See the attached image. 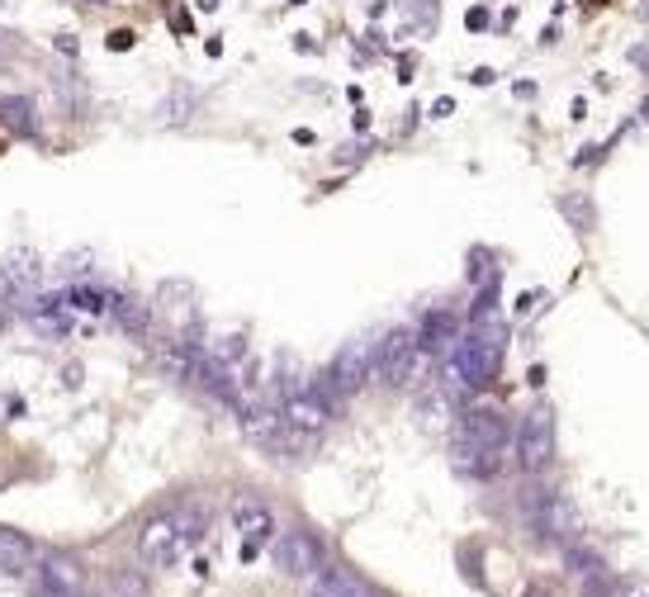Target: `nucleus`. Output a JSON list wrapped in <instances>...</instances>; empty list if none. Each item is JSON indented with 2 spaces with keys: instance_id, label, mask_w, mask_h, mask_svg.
I'll use <instances>...</instances> for the list:
<instances>
[{
  "instance_id": "obj_1",
  "label": "nucleus",
  "mask_w": 649,
  "mask_h": 597,
  "mask_svg": "<svg viewBox=\"0 0 649 597\" xmlns=\"http://www.w3.org/2000/svg\"><path fill=\"white\" fill-rule=\"evenodd\" d=\"M199 536H204V512L199 508L157 512V517L142 521L138 555H142V565H153V569H176L185 559V550L199 546Z\"/></svg>"
},
{
  "instance_id": "obj_2",
  "label": "nucleus",
  "mask_w": 649,
  "mask_h": 597,
  "mask_svg": "<svg viewBox=\"0 0 649 597\" xmlns=\"http://www.w3.org/2000/svg\"><path fill=\"white\" fill-rule=\"evenodd\" d=\"M426 370V351L417 342L413 327H394L389 337L375 346V375L389 389H403V384H417V375Z\"/></svg>"
},
{
  "instance_id": "obj_3",
  "label": "nucleus",
  "mask_w": 649,
  "mask_h": 597,
  "mask_svg": "<svg viewBox=\"0 0 649 597\" xmlns=\"http://www.w3.org/2000/svg\"><path fill=\"white\" fill-rule=\"evenodd\" d=\"M550 460H554V413L550 408H535L517 427V464L527 474H541V470H550Z\"/></svg>"
},
{
  "instance_id": "obj_4",
  "label": "nucleus",
  "mask_w": 649,
  "mask_h": 597,
  "mask_svg": "<svg viewBox=\"0 0 649 597\" xmlns=\"http://www.w3.org/2000/svg\"><path fill=\"white\" fill-rule=\"evenodd\" d=\"M370 380H375V346L365 337H351L327 365V389H337V394H361Z\"/></svg>"
},
{
  "instance_id": "obj_5",
  "label": "nucleus",
  "mask_w": 649,
  "mask_h": 597,
  "mask_svg": "<svg viewBox=\"0 0 649 597\" xmlns=\"http://www.w3.org/2000/svg\"><path fill=\"white\" fill-rule=\"evenodd\" d=\"M281 413H285V427H289V432H299V437H318V432H327V422H332L327 389H318V384L289 389V399H285Z\"/></svg>"
},
{
  "instance_id": "obj_6",
  "label": "nucleus",
  "mask_w": 649,
  "mask_h": 597,
  "mask_svg": "<svg viewBox=\"0 0 649 597\" xmlns=\"http://www.w3.org/2000/svg\"><path fill=\"white\" fill-rule=\"evenodd\" d=\"M275 569L289 574V578H313L323 569L318 540H313L308 531H285L281 540H275Z\"/></svg>"
},
{
  "instance_id": "obj_7",
  "label": "nucleus",
  "mask_w": 649,
  "mask_h": 597,
  "mask_svg": "<svg viewBox=\"0 0 649 597\" xmlns=\"http://www.w3.org/2000/svg\"><path fill=\"white\" fill-rule=\"evenodd\" d=\"M233 527L243 531V555L247 559H256V546H266V540L275 536V517H271V508L262 498H237L233 502Z\"/></svg>"
},
{
  "instance_id": "obj_8",
  "label": "nucleus",
  "mask_w": 649,
  "mask_h": 597,
  "mask_svg": "<svg viewBox=\"0 0 649 597\" xmlns=\"http://www.w3.org/2000/svg\"><path fill=\"white\" fill-rule=\"evenodd\" d=\"M508 437H512V427L498 408H470V413L460 418V441L479 446V451H498Z\"/></svg>"
},
{
  "instance_id": "obj_9",
  "label": "nucleus",
  "mask_w": 649,
  "mask_h": 597,
  "mask_svg": "<svg viewBox=\"0 0 649 597\" xmlns=\"http://www.w3.org/2000/svg\"><path fill=\"white\" fill-rule=\"evenodd\" d=\"M39 584H43L48 597H77L86 588V574L71 555H48L43 569H39Z\"/></svg>"
},
{
  "instance_id": "obj_10",
  "label": "nucleus",
  "mask_w": 649,
  "mask_h": 597,
  "mask_svg": "<svg viewBox=\"0 0 649 597\" xmlns=\"http://www.w3.org/2000/svg\"><path fill=\"white\" fill-rule=\"evenodd\" d=\"M417 342H422V351L451 356L455 342H460V319H455L451 309H432V313L422 319V327H417Z\"/></svg>"
},
{
  "instance_id": "obj_11",
  "label": "nucleus",
  "mask_w": 649,
  "mask_h": 597,
  "mask_svg": "<svg viewBox=\"0 0 649 597\" xmlns=\"http://www.w3.org/2000/svg\"><path fill=\"white\" fill-rule=\"evenodd\" d=\"M535 521H541V531H550L554 540L579 536V512H573V502L564 493H545L541 502H535Z\"/></svg>"
},
{
  "instance_id": "obj_12",
  "label": "nucleus",
  "mask_w": 649,
  "mask_h": 597,
  "mask_svg": "<svg viewBox=\"0 0 649 597\" xmlns=\"http://www.w3.org/2000/svg\"><path fill=\"white\" fill-rule=\"evenodd\" d=\"M33 565V540L24 531L0 527V578H14Z\"/></svg>"
},
{
  "instance_id": "obj_13",
  "label": "nucleus",
  "mask_w": 649,
  "mask_h": 597,
  "mask_svg": "<svg viewBox=\"0 0 649 597\" xmlns=\"http://www.w3.org/2000/svg\"><path fill=\"white\" fill-rule=\"evenodd\" d=\"M451 464H455V474L493 479V474H498V451H479V446H470V441H455Z\"/></svg>"
},
{
  "instance_id": "obj_14",
  "label": "nucleus",
  "mask_w": 649,
  "mask_h": 597,
  "mask_svg": "<svg viewBox=\"0 0 649 597\" xmlns=\"http://www.w3.org/2000/svg\"><path fill=\"white\" fill-rule=\"evenodd\" d=\"M0 128L14 134V138H33V128H39V119H33V100L0 96Z\"/></svg>"
},
{
  "instance_id": "obj_15",
  "label": "nucleus",
  "mask_w": 649,
  "mask_h": 597,
  "mask_svg": "<svg viewBox=\"0 0 649 597\" xmlns=\"http://www.w3.org/2000/svg\"><path fill=\"white\" fill-rule=\"evenodd\" d=\"M109 313H115V323L124 332H134V337H147V323H153V313H147L142 298L134 294H109Z\"/></svg>"
},
{
  "instance_id": "obj_16",
  "label": "nucleus",
  "mask_w": 649,
  "mask_h": 597,
  "mask_svg": "<svg viewBox=\"0 0 649 597\" xmlns=\"http://www.w3.org/2000/svg\"><path fill=\"white\" fill-rule=\"evenodd\" d=\"M308 597H365V593L346 569H318L313 574V593Z\"/></svg>"
},
{
  "instance_id": "obj_17",
  "label": "nucleus",
  "mask_w": 649,
  "mask_h": 597,
  "mask_svg": "<svg viewBox=\"0 0 649 597\" xmlns=\"http://www.w3.org/2000/svg\"><path fill=\"white\" fill-rule=\"evenodd\" d=\"M0 285L14 290V294H29L33 285H39V261H33L29 252H20V256H14L6 271H0Z\"/></svg>"
},
{
  "instance_id": "obj_18",
  "label": "nucleus",
  "mask_w": 649,
  "mask_h": 597,
  "mask_svg": "<svg viewBox=\"0 0 649 597\" xmlns=\"http://www.w3.org/2000/svg\"><path fill=\"white\" fill-rule=\"evenodd\" d=\"M465 29H470V33H484V29H489V10H484V6H474V10L465 14Z\"/></svg>"
},
{
  "instance_id": "obj_19",
  "label": "nucleus",
  "mask_w": 649,
  "mask_h": 597,
  "mask_svg": "<svg viewBox=\"0 0 649 597\" xmlns=\"http://www.w3.org/2000/svg\"><path fill=\"white\" fill-rule=\"evenodd\" d=\"M134 39H138L134 29H115V33H109V48H115V52H124V48H134Z\"/></svg>"
},
{
  "instance_id": "obj_20",
  "label": "nucleus",
  "mask_w": 649,
  "mask_h": 597,
  "mask_svg": "<svg viewBox=\"0 0 649 597\" xmlns=\"http://www.w3.org/2000/svg\"><path fill=\"white\" fill-rule=\"evenodd\" d=\"M195 6H199V10H214V6H218V0H195Z\"/></svg>"
},
{
  "instance_id": "obj_21",
  "label": "nucleus",
  "mask_w": 649,
  "mask_h": 597,
  "mask_svg": "<svg viewBox=\"0 0 649 597\" xmlns=\"http://www.w3.org/2000/svg\"><path fill=\"white\" fill-rule=\"evenodd\" d=\"M640 20H645V25H649V0H645V6H640Z\"/></svg>"
},
{
  "instance_id": "obj_22",
  "label": "nucleus",
  "mask_w": 649,
  "mask_h": 597,
  "mask_svg": "<svg viewBox=\"0 0 649 597\" xmlns=\"http://www.w3.org/2000/svg\"><path fill=\"white\" fill-rule=\"evenodd\" d=\"M0 483H6V470H0Z\"/></svg>"
}]
</instances>
